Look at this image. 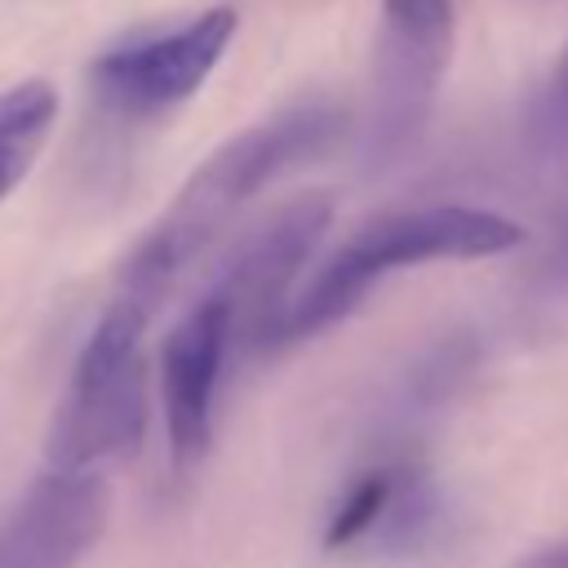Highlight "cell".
<instances>
[{"label":"cell","mask_w":568,"mask_h":568,"mask_svg":"<svg viewBox=\"0 0 568 568\" xmlns=\"http://www.w3.org/2000/svg\"><path fill=\"white\" fill-rule=\"evenodd\" d=\"M235 36V9L213 4L182 27H160L133 36L93 62V93L124 115H155L186 102L209 71L222 62Z\"/></svg>","instance_id":"6"},{"label":"cell","mask_w":568,"mask_h":568,"mask_svg":"<svg viewBox=\"0 0 568 568\" xmlns=\"http://www.w3.org/2000/svg\"><path fill=\"white\" fill-rule=\"evenodd\" d=\"M328 222H333V200L324 191H306V195L288 200L284 209H275L226 257V266L213 284L231 297L240 337L248 346L271 351V333L288 306V288H293L297 271L306 266V257L315 253Z\"/></svg>","instance_id":"7"},{"label":"cell","mask_w":568,"mask_h":568,"mask_svg":"<svg viewBox=\"0 0 568 568\" xmlns=\"http://www.w3.org/2000/svg\"><path fill=\"white\" fill-rule=\"evenodd\" d=\"M235 342H240L235 306L217 284L200 302H191V311L164 337L160 395H164V426H169V448L178 466L200 462L209 448L213 399Z\"/></svg>","instance_id":"8"},{"label":"cell","mask_w":568,"mask_h":568,"mask_svg":"<svg viewBox=\"0 0 568 568\" xmlns=\"http://www.w3.org/2000/svg\"><path fill=\"white\" fill-rule=\"evenodd\" d=\"M106 524L98 470L49 466L0 519V568H75Z\"/></svg>","instance_id":"9"},{"label":"cell","mask_w":568,"mask_h":568,"mask_svg":"<svg viewBox=\"0 0 568 568\" xmlns=\"http://www.w3.org/2000/svg\"><path fill=\"white\" fill-rule=\"evenodd\" d=\"M524 568H568V541H555V546H546V550H537Z\"/></svg>","instance_id":"13"},{"label":"cell","mask_w":568,"mask_h":568,"mask_svg":"<svg viewBox=\"0 0 568 568\" xmlns=\"http://www.w3.org/2000/svg\"><path fill=\"white\" fill-rule=\"evenodd\" d=\"M537 133L550 142V146H568V49L541 93V106H537Z\"/></svg>","instance_id":"11"},{"label":"cell","mask_w":568,"mask_h":568,"mask_svg":"<svg viewBox=\"0 0 568 568\" xmlns=\"http://www.w3.org/2000/svg\"><path fill=\"white\" fill-rule=\"evenodd\" d=\"M524 240V226L470 204H426V209H399L364 222L351 240H342L324 266L311 275V284L288 297L271 346H288L302 337H315L346 320L386 275L422 262H466V257H497Z\"/></svg>","instance_id":"2"},{"label":"cell","mask_w":568,"mask_h":568,"mask_svg":"<svg viewBox=\"0 0 568 568\" xmlns=\"http://www.w3.org/2000/svg\"><path fill=\"white\" fill-rule=\"evenodd\" d=\"M58 120V93L49 80H18L0 93V204L40 160Z\"/></svg>","instance_id":"10"},{"label":"cell","mask_w":568,"mask_h":568,"mask_svg":"<svg viewBox=\"0 0 568 568\" xmlns=\"http://www.w3.org/2000/svg\"><path fill=\"white\" fill-rule=\"evenodd\" d=\"M337 111L324 102H293L235 138H226L213 155L200 160V169L182 182V191L169 200V209L146 226V235L124 257V271L115 280L111 297L133 302L138 311L155 315L173 280L240 217V209L288 164L324 151L337 133Z\"/></svg>","instance_id":"1"},{"label":"cell","mask_w":568,"mask_h":568,"mask_svg":"<svg viewBox=\"0 0 568 568\" xmlns=\"http://www.w3.org/2000/svg\"><path fill=\"white\" fill-rule=\"evenodd\" d=\"M151 315L124 297H111L93 324L67 395L49 430V466L98 470L124 457L146 430V355L142 333Z\"/></svg>","instance_id":"3"},{"label":"cell","mask_w":568,"mask_h":568,"mask_svg":"<svg viewBox=\"0 0 568 568\" xmlns=\"http://www.w3.org/2000/svg\"><path fill=\"white\" fill-rule=\"evenodd\" d=\"M453 0H382L364 111V160L373 169L395 164L422 138L453 58Z\"/></svg>","instance_id":"4"},{"label":"cell","mask_w":568,"mask_h":568,"mask_svg":"<svg viewBox=\"0 0 568 568\" xmlns=\"http://www.w3.org/2000/svg\"><path fill=\"white\" fill-rule=\"evenodd\" d=\"M550 271L555 275H568V204H564V217H559L555 240H550Z\"/></svg>","instance_id":"12"},{"label":"cell","mask_w":568,"mask_h":568,"mask_svg":"<svg viewBox=\"0 0 568 568\" xmlns=\"http://www.w3.org/2000/svg\"><path fill=\"white\" fill-rule=\"evenodd\" d=\"M444 524L448 506L435 475L413 457H382L337 493L324 524V550L399 564L430 550L444 537Z\"/></svg>","instance_id":"5"}]
</instances>
